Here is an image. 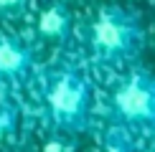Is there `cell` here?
Here are the masks:
<instances>
[{
    "label": "cell",
    "mask_w": 155,
    "mask_h": 152,
    "mask_svg": "<svg viewBox=\"0 0 155 152\" xmlns=\"http://www.w3.org/2000/svg\"><path fill=\"white\" fill-rule=\"evenodd\" d=\"M51 127L59 132H81L89 124L92 89L89 81L74 68H56L43 79L41 89Z\"/></svg>",
    "instance_id": "1"
},
{
    "label": "cell",
    "mask_w": 155,
    "mask_h": 152,
    "mask_svg": "<svg viewBox=\"0 0 155 152\" xmlns=\"http://www.w3.org/2000/svg\"><path fill=\"white\" fill-rule=\"evenodd\" d=\"M89 46L102 61H127L143 46V25L135 13L120 5H104L89 23Z\"/></svg>",
    "instance_id": "2"
},
{
    "label": "cell",
    "mask_w": 155,
    "mask_h": 152,
    "mask_svg": "<svg viewBox=\"0 0 155 152\" xmlns=\"http://www.w3.org/2000/svg\"><path fill=\"white\" fill-rule=\"evenodd\" d=\"M112 114L127 127H155V76L132 71L112 91Z\"/></svg>",
    "instance_id": "3"
},
{
    "label": "cell",
    "mask_w": 155,
    "mask_h": 152,
    "mask_svg": "<svg viewBox=\"0 0 155 152\" xmlns=\"http://www.w3.org/2000/svg\"><path fill=\"white\" fill-rule=\"evenodd\" d=\"M33 51L15 36L0 33V81H15L31 71Z\"/></svg>",
    "instance_id": "4"
},
{
    "label": "cell",
    "mask_w": 155,
    "mask_h": 152,
    "mask_svg": "<svg viewBox=\"0 0 155 152\" xmlns=\"http://www.w3.org/2000/svg\"><path fill=\"white\" fill-rule=\"evenodd\" d=\"M36 30L48 43H64L71 36V10L64 0H51L36 18Z\"/></svg>",
    "instance_id": "5"
},
{
    "label": "cell",
    "mask_w": 155,
    "mask_h": 152,
    "mask_svg": "<svg viewBox=\"0 0 155 152\" xmlns=\"http://www.w3.org/2000/svg\"><path fill=\"white\" fill-rule=\"evenodd\" d=\"M31 0H0V18L3 21H18L28 13Z\"/></svg>",
    "instance_id": "6"
},
{
    "label": "cell",
    "mask_w": 155,
    "mask_h": 152,
    "mask_svg": "<svg viewBox=\"0 0 155 152\" xmlns=\"http://www.w3.org/2000/svg\"><path fill=\"white\" fill-rule=\"evenodd\" d=\"M104 152H135V150L130 147L127 137L122 135L120 129H114V132H109L107 139H104Z\"/></svg>",
    "instance_id": "7"
},
{
    "label": "cell",
    "mask_w": 155,
    "mask_h": 152,
    "mask_svg": "<svg viewBox=\"0 0 155 152\" xmlns=\"http://www.w3.org/2000/svg\"><path fill=\"white\" fill-rule=\"evenodd\" d=\"M15 127V109L8 104H0V139Z\"/></svg>",
    "instance_id": "8"
}]
</instances>
